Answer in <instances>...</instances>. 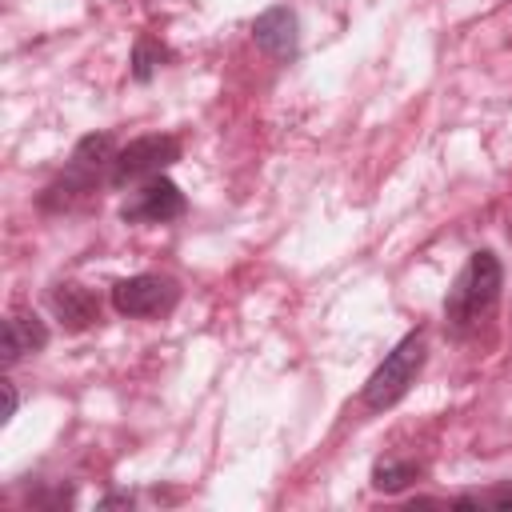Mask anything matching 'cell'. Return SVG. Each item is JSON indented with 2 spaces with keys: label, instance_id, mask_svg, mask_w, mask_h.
Returning a JSON list of instances; mask_svg holds the SVG:
<instances>
[{
  "label": "cell",
  "instance_id": "6da1fadb",
  "mask_svg": "<svg viewBox=\"0 0 512 512\" xmlns=\"http://www.w3.org/2000/svg\"><path fill=\"white\" fill-rule=\"evenodd\" d=\"M500 288H504V268L500 260L480 248L468 256V264L460 268V276L452 280L448 296H444V324L456 332V336H468L472 328H480L496 300H500Z\"/></svg>",
  "mask_w": 512,
  "mask_h": 512
},
{
  "label": "cell",
  "instance_id": "7a4b0ae2",
  "mask_svg": "<svg viewBox=\"0 0 512 512\" xmlns=\"http://www.w3.org/2000/svg\"><path fill=\"white\" fill-rule=\"evenodd\" d=\"M112 160H116L112 136H108V132H88V136L72 148L64 172L40 192L36 204H40L44 212H72L80 200H88V196L100 188V180H108Z\"/></svg>",
  "mask_w": 512,
  "mask_h": 512
},
{
  "label": "cell",
  "instance_id": "3957f363",
  "mask_svg": "<svg viewBox=\"0 0 512 512\" xmlns=\"http://www.w3.org/2000/svg\"><path fill=\"white\" fill-rule=\"evenodd\" d=\"M424 356H428V336L416 328V332H408V336L376 364V372L364 380V392H360L364 408H372V412L392 408V404L416 384V376H420V368H424Z\"/></svg>",
  "mask_w": 512,
  "mask_h": 512
},
{
  "label": "cell",
  "instance_id": "277c9868",
  "mask_svg": "<svg viewBox=\"0 0 512 512\" xmlns=\"http://www.w3.org/2000/svg\"><path fill=\"white\" fill-rule=\"evenodd\" d=\"M176 160H180V140H176V136H168V132L136 136V140H128V144L116 152L112 172H108V184H112V188H128V184L164 176V168L176 164Z\"/></svg>",
  "mask_w": 512,
  "mask_h": 512
},
{
  "label": "cell",
  "instance_id": "5b68a950",
  "mask_svg": "<svg viewBox=\"0 0 512 512\" xmlns=\"http://www.w3.org/2000/svg\"><path fill=\"white\" fill-rule=\"evenodd\" d=\"M176 304H180V284L160 272H140L112 284V308L128 320H160Z\"/></svg>",
  "mask_w": 512,
  "mask_h": 512
},
{
  "label": "cell",
  "instance_id": "8992f818",
  "mask_svg": "<svg viewBox=\"0 0 512 512\" xmlns=\"http://www.w3.org/2000/svg\"><path fill=\"white\" fill-rule=\"evenodd\" d=\"M184 208H188L184 192L168 176H152L124 200L120 216H124V224H168V220H180Z\"/></svg>",
  "mask_w": 512,
  "mask_h": 512
},
{
  "label": "cell",
  "instance_id": "52a82bcc",
  "mask_svg": "<svg viewBox=\"0 0 512 512\" xmlns=\"http://www.w3.org/2000/svg\"><path fill=\"white\" fill-rule=\"evenodd\" d=\"M252 40L260 52H268L272 60L288 64L296 56V44H300V20L288 4H272L268 12H260L252 20Z\"/></svg>",
  "mask_w": 512,
  "mask_h": 512
},
{
  "label": "cell",
  "instance_id": "ba28073f",
  "mask_svg": "<svg viewBox=\"0 0 512 512\" xmlns=\"http://www.w3.org/2000/svg\"><path fill=\"white\" fill-rule=\"evenodd\" d=\"M48 308L56 312V320L68 332H84V328H92L100 320V300L84 284H56L48 292Z\"/></svg>",
  "mask_w": 512,
  "mask_h": 512
},
{
  "label": "cell",
  "instance_id": "9c48e42d",
  "mask_svg": "<svg viewBox=\"0 0 512 512\" xmlns=\"http://www.w3.org/2000/svg\"><path fill=\"white\" fill-rule=\"evenodd\" d=\"M48 344V328L36 312H8L4 320V344H0V360L4 368H12L16 360H24L28 352H40Z\"/></svg>",
  "mask_w": 512,
  "mask_h": 512
},
{
  "label": "cell",
  "instance_id": "30bf717a",
  "mask_svg": "<svg viewBox=\"0 0 512 512\" xmlns=\"http://www.w3.org/2000/svg\"><path fill=\"white\" fill-rule=\"evenodd\" d=\"M424 476V468L416 464V460H400V456H384V460H376L372 464V488L376 492H404L412 480H420Z\"/></svg>",
  "mask_w": 512,
  "mask_h": 512
},
{
  "label": "cell",
  "instance_id": "8fae6325",
  "mask_svg": "<svg viewBox=\"0 0 512 512\" xmlns=\"http://www.w3.org/2000/svg\"><path fill=\"white\" fill-rule=\"evenodd\" d=\"M164 60H168V48H164L160 40H152V36H140V40L132 44V80L148 84Z\"/></svg>",
  "mask_w": 512,
  "mask_h": 512
},
{
  "label": "cell",
  "instance_id": "7c38bea8",
  "mask_svg": "<svg viewBox=\"0 0 512 512\" xmlns=\"http://www.w3.org/2000/svg\"><path fill=\"white\" fill-rule=\"evenodd\" d=\"M456 508H512V484L488 488V492H472V496H456Z\"/></svg>",
  "mask_w": 512,
  "mask_h": 512
},
{
  "label": "cell",
  "instance_id": "4fadbf2b",
  "mask_svg": "<svg viewBox=\"0 0 512 512\" xmlns=\"http://www.w3.org/2000/svg\"><path fill=\"white\" fill-rule=\"evenodd\" d=\"M0 388H4V420H12V416H16V404H20L16 384H12V380H0Z\"/></svg>",
  "mask_w": 512,
  "mask_h": 512
},
{
  "label": "cell",
  "instance_id": "5bb4252c",
  "mask_svg": "<svg viewBox=\"0 0 512 512\" xmlns=\"http://www.w3.org/2000/svg\"><path fill=\"white\" fill-rule=\"evenodd\" d=\"M100 508H132V496L112 492V496H104V500H100Z\"/></svg>",
  "mask_w": 512,
  "mask_h": 512
}]
</instances>
